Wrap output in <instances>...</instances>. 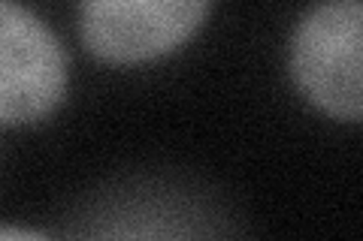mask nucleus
<instances>
[{
    "mask_svg": "<svg viewBox=\"0 0 363 241\" xmlns=\"http://www.w3.org/2000/svg\"><path fill=\"white\" fill-rule=\"evenodd\" d=\"M291 73L303 97L339 121L363 112V6L360 0H327L294 33Z\"/></svg>",
    "mask_w": 363,
    "mask_h": 241,
    "instance_id": "1",
    "label": "nucleus"
},
{
    "mask_svg": "<svg viewBox=\"0 0 363 241\" xmlns=\"http://www.w3.org/2000/svg\"><path fill=\"white\" fill-rule=\"evenodd\" d=\"M212 0H82V42L109 64H145L185 45Z\"/></svg>",
    "mask_w": 363,
    "mask_h": 241,
    "instance_id": "2",
    "label": "nucleus"
},
{
    "mask_svg": "<svg viewBox=\"0 0 363 241\" xmlns=\"http://www.w3.org/2000/svg\"><path fill=\"white\" fill-rule=\"evenodd\" d=\"M67 90L58 37L16 0H0V127L45 118Z\"/></svg>",
    "mask_w": 363,
    "mask_h": 241,
    "instance_id": "3",
    "label": "nucleus"
}]
</instances>
